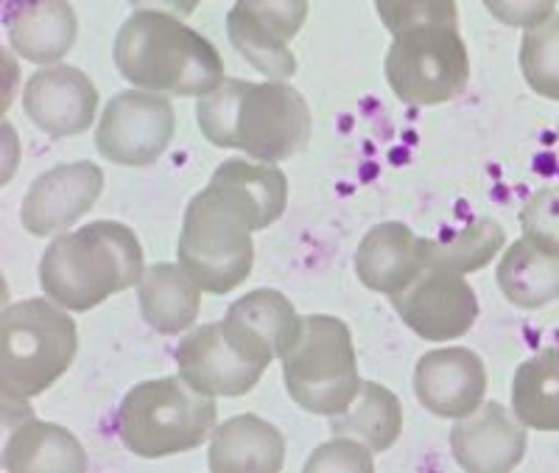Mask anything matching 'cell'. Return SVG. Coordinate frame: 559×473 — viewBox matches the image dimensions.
<instances>
[{
    "mask_svg": "<svg viewBox=\"0 0 559 473\" xmlns=\"http://www.w3.org/2000/svg\"><path fill=\"white\" fill-rule=\"evenodd\" d=\"M526 426L501 403L484 401L473 415L453 421L451 454L467 473H507L526 457Z\"/></svg>",
    "mask_w": 559,
    "mask_h": 473,
    "instance_id": "2e32d148",
    "label": "cell"
},
{
    "mask_svg": "<svg viewBox=\"0 0 559 473\" xmlns=\"http://www.w3.org/2000/svg\"><path fill=\"white\" fill-rule=\"evenodd\" d=\"M247 84L249 82H243V79H224L218 87L199 96L197 121L204 134V141L218 149H236L238 107H241Z\"/></svg>",
    "mask_w": 559,
    "mask_h": 473,
    "instance_id": "f1b7e54d",
    "label": "cell"
},
{
    "mask_svg": "<svg viewBox=\"0 0 559 473\" xmlns=\"http://www.w3.org/2000/svg\"><path fill=\"white\" fill-rule=\"evenodd\" d=\"M518 62L523 79L537 96L559 102V14L523 32Z\"/></svg>",
    "mask_w": 559,
    "mask_h": 473,
    "instance_id": "83f0119b",
    "label": "cell"
},
{
    "mask_svg": "<svg viewBox=\"0 0 559 473\" xmlns=\"http://www.w3.org/2000/svg\"><path fill=\"white\" fill-rule=\"evenodd\" d=\"M115 68L132 87L163 96H204L224 82L222 54L171 12L134 9L115 34Z\"/></svg>",
    "mask_w": 559,
    "mask_h": 473,
    "instance_id": "6da1fadb",
    "label": "cell"
},
{
    "mask_svg": "<svg viewBox=\"0 0 559 473\" xmlns=\"http://www.w3.org/2000/svg\"><path fill=\"white\" fill-rule=\"evenodd\" d=\"M210 186L247 216L254 233L266 230L277 222L288 205V179L280 163L263 161H224L213 172Z\"/></svg>",
    "mask_w": 559,
    "mask_h": 473,
    "instance_id": "ffe728a7",
    "label": "cell"
},
{
    "mask_svg": "<svg viewBox=\"0 0 559 473\" xmlns=\"http://www.w3.org/2000/svg\"><path fill=\"white\" fill-rule=\"evenodd\" d=\"M523 238L559 256V186L534 191L521 211Z\"/></svg>",
    "mask_w": 559,
    "mask_h": 473,
    "instance_id": "4dcf8cb0",
    "label": "cell"
},
{
    "mask_svg": "<svg viewBox=\"0 0 559 473\" xmlns=\"http://www.w3.org/2000/svg\"><path fill=\"white\" fill-rule=\"evenodd\" d=\"M414 395L442 421L473 415L487 395V365L471 347H437L414 367Z\"/></svg>",
    "mask_w": 559,
    "mask_h": 473,
    "instance_id": "9a60e30c",
    "label": "cell"
},
{
    "mask_svg": "<svg viewBox=\"0 0 559 473\" xmlns=\"http://www.w3.org/2000/svg\"><path fill=\"white\" fill-rule=\"evenodd\" d=\"M283 381L299 410L333 417L361 390L356 347L347 322L331 314H308L294 351L283 358Z\"/></svg>",
    "mask_w": 559,
    "mask_h": 473,
    "instance_id": "8992f818",
    "label": "cell"
},
{
    "mask_svg": "<svg viewBox=\"0 0 559 473\" xmlns=\"http://www.w3.org/2000/svg\"><path fill=\"white\" fill-rule=\"evenodd\" d=\"M216 421V398L193 390L177 373L134 385L118 406L115 431L134 457L159 460L207 442Z\"/></svg>",
    "mask_w": 559,
    "mask_h": 473,
    "instance_id": "3957f363",
    "label": "cell"
},
{
    "mask_svg": "<svg viewBox=\"0 0 559 473\" xmlns=\"http://www.w3.org/2000/svg\"><path fill=\"white\" fill-rule=\"evenodd\" d=\"M512 412L534 431H559V347L534 353L512 378Z\"/></svg>",
    "mask_w": 559,
    "mask_h": 473,
    "instance_id": "d4e9b609",
    "label": "cell"
},
{
    "mask_svg": "<svg viewBox=\"0 0 559 473\" xmlns=\"http://www.w3.org/2000/svg\"><path fill=\"white\" fill-rule=\"evenodd\" d=\"M557 132H559V121H557Z\"/></svg>",
    "mask_w": 559,
    "mask_h": 473,
    "instance_id": "e575fe53",
    "label": "cell"
},
{
    "mask_svg": "<svg viewBox=\"0 0 559 473\" xmlns=\"http://www.w3.org/2000/svg\"><path fill=\"white\" fill-rule=\"evenodd\" d=\"M140 317L152 331L177 336L188 333L202 308V286L182 269V263L159 261L146 267L138 286Z\"/></svg>",
    "mask_w": 559,
    "mask_h": 473,
    "instance_id": "44dd1931",
    "label": "cell"
},
{
    "mask_svg": "<svg viewBox=\"0 0 559 473\" xmlns=\"http://www.w3.org/2000/svg\"><path fill=\"white\" fill-rule=\"evenodd\" d=\"M134 9H159V12H171L177 17H188L197 12L202 0H129Z\"/></svg>",
    "mask_w": 559,
    "mask_h": 473,
    "instance_id": "836d02e7",
    "label": "cell"
},
{
    "mask_svg": "<svg viewBox=\"0 0 559 473\" xmlns=\"http://www.w3.org/2000/svg\"><path fill=\"white\" fill-rule=\"evenodd\" d=\"M254 230L222 191L202 188L188 202L179 230L177 261L207 295H229L254 263Z\"/></svg>",
    "mask_w": 559,
    "mask_h": 473,
    "instance_id": "5b68a950",
    "label": "cell"
},
{
    "mask_svg": "<svg viewBox=\"0 0 559 473\" xmlns=\"http://www.w3.org/2000/svg\"><path fill=\"white\" fill-rule=\"evenodd\" d=\"M394 311L426 342H451L476 326L478 300L467 275L428 267L401 295L392 297Z\"/></svg>",
    "mask_w": 559,
    "mask_h": 473,
    "instance_id": "7c38bea8",
    "label": "cell"
},
{
    "mask_svg": "<svg viewBox=\"0 0 559 473\" xmlns=\"http://www.w3.org/2000/svg\"><path fill=\"white\" fill-rule=\"evenodd\" d=\"M496 283L512 306L526 311L559 303V256L521 236L503 250Z\"/></svg>",
    "mask_w": 559,
    "mask_h": 473,
    "instance_id": "603a6c76",
    "label": "cell"
},
{
    "mask_svg": "<svg viewBox=\"0 0 559 473\" xmlns=\"http://www.w3.org/2000/svg\"><path fill=\"white\" fill-rule=\"evenodd\" d=\"M308 0H236L227 12V39L238 54L274 82L297 73V57L288 43L302 32Z\"/></svg>",
    "mask_w": 559,
    "mask_h": 473,
    "instance_id": "8fae6325",
    "label": "cell"
},
{
    "mask_svg": "<svg viewBox=\"0 0 559 473\" xmlns=\"http://www.w3.org/2000/svg\"><path fill=\"white\" fill-rule=\"evenodd\" d=\"M227 317L247 326L258 340L266 342L280 362L294 351L302 333V322H306V317H299L292 300L280 295L277 288H254L249 295L238 297L227 308Z\"/></svg>",
    "mask_w": 559,
    "mask_h": 473,
    "instance_id": "4316f807",
    "label": "cell"
},
{
    "mask_svg": "<svg viewBox=\"0 0 559 473\" xmlns=\"http://www.w3.org/2000/svg\"><path fill=\"white\" fill-rule=\"evenodd\" d=\"M146 272L138 236L121 222H93L53 236L39 261V286L68 311H90Z\"/></svg>",
    "mask_w": 559,
    "mask_h": 473,
    "instance_id": "7a4b0ae2",
    "label": "cell"
},
{
    "mask_svg": "<svg viewBox=\"0 0 559 473\" xmlns=\"http://www.w3.org/2000/svg\"><path fill=\"white\" fill-rule=\"evenodd\" d=\"M3 468L12 473H84L87 451L73 431L32 415L12 426L3 446Z\"/></svg>",
    "mask_w": 559,
    "mask_h": 473,
    "instance_id": "7402d4cb",
    "label": "cell"
},
{
    "mask_svg": "<svg viewBox=\"0 0 559 473\" xmlns=\"http://www.w3.org/2000/svg\"><path fill=\"white\" fill-rule=\"evenodd\" d=\"M503 233L501 224L489 216L471 218L459 230L439 233L437 238H426V261L433 269H448L459 275H471L478 269L496 261L498 252H503Z\"/></svg>",
    "mask_w": 559,
    "mask_h": 473,
    "instance_id": "484cf974",
    "label": "cell"
},
{
    "mask_svg": "<svg viewBox=\"0 0 559 473\" xmlns=\"http://www.w3.org/2000/svg\"><path fill=\"white\" fill-rule=\"evenodd\" d=\"M311 132V107L297 87L274 79L247 84L236 121L238 152L263 163L292 161L308 146Z\"/></svg>",
    "mask_w": 559,
    "mask_h": 473,
    "instance_id": "9c48e42d",
    "label": "cell"
},
{
    "mask_svg": "<svg viewBox=\"0 0 559 473\" xmlns=\"http://www.w3.org/2000/svg\"><path fill=\"white\" fill-rule=\"evenodd\" d=\"M389 90L408 107H437L462 96L471 57L459 28L419 26L394 34L383 57Z\"/></svg>",
    "mask_w": 559,
    "mask_h": 473,
    "instance_id": "52a82bcc",
    "label": "cell"
},
{
    "mask_svg": "<svg viewBox=\"0 0 559 473\" xmlns=\"http://www.w3.org/2000/svg\"><path fill=\"white\" fill-rule=\"evenodd\" d=\"M376 9L392 37L419 26H459L456 0H376Z\"/></svg>",
    "mask_w": 559,
    "mask_h": 473,
    "instance_id": "f546056e",
    "label": "cell"
},
{
    "mask_svg": "<svg viewBox=\"0 0 559 473\" xmlns=\"http://www.w3.org/2000/svg\"><path fill=\"white\" fill-rule=\"evenodd\" d=\"M174 358L179 376L210 398L247 395L258 387L269 365L277 362L266 342L227 314L218 322L185 333Z\"/></svg>",
    "mask_w": 559,
    "mask_h": 473,
    "instance_id": "ba28073f",
    "label": "cell"
},
{
    "mask_svg": "<svg viewBox=\"0 0 559 473\" xmlns=\"http://www.w3.org/2000/svg\"><path fill=\"white\" fill-rule=\"evenodd\" d=\"M79 351V328L51 297H28L3 308L0 381L20 398L43 395L68 373Z\"/></svg>",
    "mask_w": 559,
    "mask_h": 473,
    "instance_id": "277c9868",
    "label": "cell"
},
{
    "mask_svg": "<svg viewBox=\"0 0 559 473\" xmlns=\"http://www.w3.org/2000/svg\"><path fill=\"white\" fill-rule=\"evenodd\" d=\"M372 448L367 442L356 440L349 435H336L333 440L322 442L306 462L308 473H324V471H338V473H369L376 468L372 460Z\"/></svg>",
    "mask_w": 559,
    "mask_h": 473,
    "instance_id": "1f68e13d",
    "label": "cell"
},
{
    "mask_svg": "<svg viewBox=\"0 0 559 473\" xmlns=\"http://www.w3.org/2000/svg\"><path fill=\"white\" fill-rule=\"evenodd\" d=\"M26 118L51 138H76L98 116V90L73 64H45L23 90Z\"/></svg>",
    "mask_w": 559,
    "mask_h": 473,
    "instance_id": "5bb4252c",
    "label": "cell"
},
{
    "mask_svg": "<svg viewBox=\"0 0 559 473\" xmlns=\"http://www.w3.org/2000/svg\"><path fill=\"white\" fill-rule=\"evenodd\" d=\"M213 473H277L286 465V437L258 415L229 417L210 437Z\"/></svg>",
    "mask_w": 559,
    "mask_h": 473,
    "instance_id": "d6986e66",
    "label": "cell"
},
{
    "mask_svg": "<svg viewBox=\"0 0 559 473\" xmlns=\"http://www.w3.org/2000/svg\"><path fill=\"white\" fill-rule=\"evenodd\" d=\"M177 132L171 98L148 90H123L107 102L96 123V152L112 166L143 168L168 152Z\"/></svg>",
    "mask_w": 559,
    "mask_h": 473,
    "instance_id": "30bf717a",
    "label": "cell"
},
{
    "mask_svg": "<svg viewBox=\"0 0 559 473\" xmlns=\"http://www.w3.org/2000/svg\"><path fill=\"white\" fill-rule=\"evenodd\" d=\"M428 269L426 238L403 222H381L361 238L356 250V275L369 292L392 300Z\"/></svg>",
    "mask_w": 559,
    "mask_h": 473,
    "instance_id": "e0dca14e",
    "label": "cell"
},
{
    "mask_svg": "<svg viewBox=\"0 0 559 473\" xmlns=\"http://www.w3.org/2000/svg\"><path fill=\"white\" fill-rule=\"evenodd\" d=\"M102 191V166L90 161L62 163L34 179L20 205V222L37 238L59 236L93 211Z\"/></svg>",
    "mask_w": 559,
    "mask_h": 473,
    "instance_id": "4fadbf2b",
    "label": "cell"
},
{
    "mask_svg": "<svg viewBox=\"0 0 559 473\" xmlns=\"http://www.w3.org/2000/svg\"><path fill=\"white\" fill-rule=\"evenodd\" d=\"M331 431L367 442L376 454L389 451L403 431L401 398L378 381H364L347 410L331 417Z\"/></svg>",
    "mask_w": 559,
    "mask_h": 473,
    "instance_id": "cb8c5ba5",
    "label": "cell"
},
{
    "mask_svg": "<svg viewBox=\"0 0 559 473\" xmlns=\"http://www.w3.org/2000/svg\"><path fill=\"white\" fill-rule=\"evenodd\" d=\"M487 12L509 28H526L540 26L543 20L557 14V0H481Z\"/></svg>",
    "mask_w": 559,
    "mask_h": 473,
    "instance_id": "d6a6232c",
    "label": "cell"
},
{
    "mask_svg": "<svg viewBox=\"0 0 559 473\" xmlns=\"http://www.w3.org/2000/svg\"><path fill=\"white\" fill-rule=\"evenodd\" d=\"M9 48L34 64H59L79 39V17L70 0H9Z\"/></svg>",
    "mask_w": 559,
    "mask_h": 473,
    "instance_id": "ac0fdd59",
    "label": "cell"
}]
</instances>
